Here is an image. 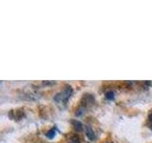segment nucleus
<instances>
[{"label":"nucleus","mask_w":152,"mask_h":143,"mask_svg":"<svg viewBox=\"0 0 152 143\" xmlns=\"http://www.w3.org/2000/svg\"><path fill=\"white\" fill-rule=\"evenodd\" d=\"M72 94V89L70 86H66L65 89L60 93H57L54 97V101L57 103H66Z\"/></svg>","instance_id":"1"},{"label":"nucleus","mask_w":152,"mask_h":143,"mask_svg":"<svg viewBox=\"0 0 152 143\" xmlns=\"http://www.w3.org/2000/svg\"><path fill=\"white\" fill-rule=\"evenodd\" d=\"M84 113H85V108L84 107H80L77 111H76V116H81V114H83Z\"/></svg>","instance_id":"6"},{"label":"nucleus","mask_w":152,"mask_h":143,"mask_svg":"<svg viewBox=\"0 0 152 143\" xmlns=\"http://www.w3.org/2000/svg\"><path fill=\"white\" fill-rule=\"evenodd\" d=\"M69 143H79L78 141H71V142H69Z\"/></svg>","instance_id":"8"},{"label":"nucleus","mask_w":152,"mask_h":143,"mask_svg":"<svg viewBox=\"0 0 152 143\" xmlns=\"http://www.w3.org/2000/svg\"><path fill=\"white\" fill-rule=\"evenodd\" d=\"M106 97H107V99L111 100V99L114 98V97H115V94H114V92H112V91H109V92L107 93Z\"/></svg>","instance_id":"5"},{"label":"nucleus","mask_w":152,"mask_h":143,"mask_svg":"<svg viewBox=\"0 0 152 143\" xmlns=\"http://www.w3.org/2000/svg\"><path fill=\"white\" fill-rule=\"evenodd\" d=\"M85 131H86V135L89 138L90 140L95 139V133L93 132V130L89 126H85Z\"/></svg>","instance_id":"2"},{"label":"nucleus","mask_w":152,"mask_h":143,"mask_svg":"<svg viewBox=\"0 0 152 143\" xmlns=\"http://www.w3.org/2000/svg\"><path fill=\"white\" fill-rule=\"evenodd\" d=\"M72 124H73V126H74V129L77 132H81L83 130V129L85 128L84 126H83V124L81 123L80 121H78V120H73L72 121Z\"/></svg>","instance_id":"3"},{"label":"nucleus","mask_w":152,"mask_h":143,"mask_svg":"<svg viewBox=\"0 0 152 143\" xmlns=\"http://www.w3.org/2000/svg\"><path fill=\"white\" fill-rule=\"evenodd\" d=\"M46 136L48 138H50V139H51V138H53L55 136V130L54 129H50V130L49 132H47L46 133Z\"/></svg>","instance_id":"4"},{"label":"nucleus","mask_w":152,"mask_h":143,"mask_svg":"<svg viewBox=\"0 0 152 143\" xmlns=\"http://www.w3.org/2000/svg\"><path fill=\"white\" fill-rule=\"evenodd\" d=\"M149 120L151 121V126H150V128H151V130H152V114H150V116H149Z\"/></svg>","instance_id":"7"}]
</instances>
